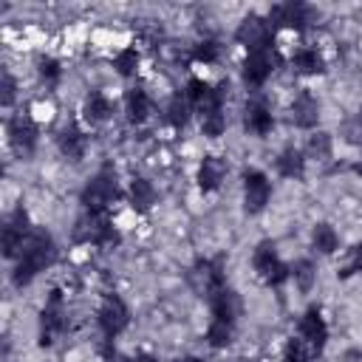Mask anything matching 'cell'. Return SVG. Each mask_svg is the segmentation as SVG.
Masks as SVG:
<instances>
[{"label":"cell","mask_w":362,"mask_h":362,"mask_svg":"<svg viewBox=\"0 0 362 362\" xmlns=\"http://www.w3.org/2000/svg\"><path fill=\"white\" fill-rule=\"evenodd\" d=\"M37 74H40V79H42L48 88H57L59 79H62V65H59V59H54V57H40V59H37Z\"/></svg>","instance_id":"obj_28"},{"label":"cell","mask_w":362,"mask_h":362,"mask_svg":"<svg viewBox=\"0 0 362 362\" xmlns=\"http://www.w3.org/2000/svg\"><path fill=\"white\" fill-rule=\"evenodd\" d=\"M113 68H116L122 76H133L136 68H139V51H136V48H122V51L113 57Z\"/></svg>","instance_id":"obj_32"},{"label":"cell","mask_w":362,"mask_h":362,"mask_svg":"<svg viewBox=\"0 0 362 362\" xmlns=\"http://www.w3.org/2000/svg\"><path fill=\"white\" fill-rule=\"evenodd\" d=\"M209 308H212V322H223V325H232L238 322V297L229 286H223L221 291H215L209 300Z\"/></svg>","instance_id":"obj_16"},{"label":"cell","mask_w":362,"mask_h":362,"mask_svg":"<svg viewBox=\"0 0 362 362\" xmlns=\"http://www.w3.org/2000/svg\"><path fill=\"white\" fill-rule=\"evenodd\" d=\"M274 65H277V54H274V48L249 51L246 59H243V71H240V76H243V82H246L249 88H260V85H266V79L272 76Z\"/></svg>","instance_id":"obj_12"},{"label":"cell","mask_w":362,"mask_h":362,"mask_svg":"<svg viewBox=\"0 0 362 362\" xmlns=\"http://www.w3.org/2000/svg\"><path fill=\"white\" fill-rule=\"evenodd\" d=\"M28 235H31L28 212H25V206H17L6 218V223H3V255L6 257H17L20 249H23V243L28 240Z\"/></svg>","instance_id":"obj_13"},{"label":"cell","mask_w":362,"mask_h":362,"mask_svg":"<svg viewBox=\"0 0 362 362\" xmlns=\"http://www.w3.org/2000/svg\"><path fill=\"white\" fill-rule=\"evenodd\" d=\"M291 65H294V71H297V74H303V76H317V74H322V71H325V62H322L320 51H317V48H311V45L297 48V51H294V57H291Z\"/></svg>","instance_id":"obj_24"},{"label":"cell","mask_w":362,"mask_h":362,"mask_svg":"<svg viewBox=\"0 0 362 362\" xmlns=\"http://www.w3.org/2000/svg\"><path fill=\"white\" fill-rule=\"evenodd\" d=\"M311 243H314L317 252L334 255V252L339 249V235H337V229H334L331 223H317V226L311 229Z\"/></svg>","instance_id":"obj_26"},{"label":"cell","mask_w":362,"mask_h":362,"mask_svg":"<svg viewBox=\"0 0 362 362\" xmlns=\"http://www.w3.org/2000/svg\"><path fill=\"white\" fill-rule=\"evenodd\" d=\"M218 54H221V45H218L215 40H201V42L192 45V59H195V62L212 65V62L218 59Z\"/></svg>","instance_id":"obj_33"},{"label":"cell","mask_w":362,"mask_h":362,"mask_svg":"<svg viewBox=\"0 0 362 362\" xmlns=\"http://www.w3.org/2000/svg\"><path fill=\"white\" fill-rule=\"evenodd\" d=\"M252 266L257 272V277L266 283V286H283L288 277H291V266H286L274 249L272 240H260L255 246V255H252Z\"/></svg>","instance_id":"obj_4"},{"label":"cell","mask_w":362,"mask_h":362,"mask_svg":"<svg viewBox=\"0 0 362 362\" xmlns=\"http://www.w3.org/2000/svg\"><path fill=\"white\" fill-rule=\"evenodd\" d=\"M314 20V8L305 3H280L269 11V25L277 28H294V31H305Z\"/></svg>","instance_id":"obj_11"},{"label":"cell","mask_w":362,"mask_h":362,"mask_svg":"<svg viewBox=\"0 0 362 362\" xmlns=\"http://www.w3.org/2000/svg\"><path fill=\"white\" fill-rule=\"evenodd\" d=\"M124 110H127L130 124H144L147 116H150V110H153V102H150L147 90L144 88H130L124 93Z\"/></svg>","instance_id":"obj_22"},{"label":"cell","mask_w":362,"mask_h":362,"mask_svg":"<svg viewBox=\"0 0 362 362\" xmlns=\"http://www.w3.org/2000/svg\"><path fill=\"white\" fill-rule=\"evenodd\" d=\"M223 173H226L223 158H218V156H204L201 164H198V189H201L204 195L215 192V189L221 187V181H223Z\"/></svg>","instance_id":"obj_19"},{"label":"cell","mask_w":362,"mask_h":362,"mask_svg":"<svg viewBox=\"0 0 362 362\" xmlns=\"http://www.w3.org/2000/svg\"><path fill=\"white\" fill-rule=\"evenodd\" d=\"M82 116L88 124H102L113 116V102L102 93V90H90L85 96V105H82Z\"/></svg>","instance_id":"obj_21"},{"label":"cell","mask_w":362,"mask_h":362,"mask_svg":"<svg viewBox=\"0 0 362 362\" xmlns=\"http://www.w3.org/2000/svg\"><path fill=\"white\" fill-rule=\"evenodd\" d=\"M122 195V187H119V178H116V170L110 164H102L96 170V175L82 187L79 192V201L85 206V212H107V206Z\"/></svg>","instance_id":"obj_2"},{"label":"cell","mask_w":362,"mask_h":362,"mask_svg":"<svg viewBox=\"0 0 362 362\" xmlns=\"http://www.w3.org/2000/svg\"><path fill=\"white\" fill-rule=\"evenodd\" d=\"M96 322L102 331V339H116L127 325H130V308L124 305V300L119 294H105L96 311Z\"/></svg>","instance_id":"obj_5"},{"label":"cell","mask_w":362,"mask_h":362,"mask_svg":"<svg viewBox=\"0 0 362 362\" xmlns=\"http://www.w3.org/2000/svg\"><path fill=\"white\" fill-rule=\"evenodd\" d=\"M314 354L300 337H288L283 345V362H308Z\"/></svg>","instance_id":"obj_31"},{"label":"cell","mask_w":362,"mask_h":362,"mask_svg":"<svg viewBox=\"0 0 362 362\" xmlns=\"http://www.w3.org/2000/svg\"><path fill=\"white\" fill-rule=\"evenodd\" d=\"M68 328V317H65V303H62V291L54 288L40 311V345L48 348L54 345V339L59 334H65Z\"/></svg>","instance_id":"obj_6"},{"label":"cell","mask_w":362,"mask_h":362,"mask_svg":"<svg viewBox=\"0 0 362 362\" xmlns=\"http://www.w3.org/2000/svg\"><path fill=\"white\" fill-rule=\"evenodd\" d=\"M76 243H93V246H116L119 232L107 212H82V218L74 226Z\"/></svg>","instance_id":"obj_3"},{"label":"cell","mask_w":362,"mask_h":362,"mask_svg":"<svg viewBox=\"0 0 362 362\" xmlns=\"http://www.w3.org/2000/svg\"><path fill=\"white\" fill-rule=\"evenodd\" d=\"M175 362H204V359H198V356H181V359H175Z\"/></svg>","instance_id":"obj_39"},{"label":"cell","mask_w":362,"mask_h":362,"mask_svg":"<svg viewBox=\"0 0 362 362\" xmlns=\"http://www.w3.org/2000/svg\"><path fill=\"white\" fill-rule=\"evenodd\" d=\"M127 362H158L153 354H136V356H130Z\"/></svg>","instance_id":"obj_38"},{"label":"cell","mask_w":362,"mask_h":362,"mask_svg":"<svg viewBox=\"0 0 362 362\" xmlns=\"http://www.w3.org/2000/svg\"><path fill=\"white\" fill-rule=\"evenodd\" d=\"M235 40L246 45V51H260V48H274V28L269 25V17L249 14L240 20Z\"/></svg>","instance_id":"obj_9"},{"label":"cell","mask_w":362,"mask_h":362,"mask_svg":"<svg viewBox=\"0 0 362 362\" xmlns=\"http://www.w3.org/2000/svg\"><path fill=\"white\" fill-rule=\"evenodd\" d=\"M57 147H59V153H62L65 158L79 161V158L85 156L88 136L79 130V124H76V122H68V124L59 130V136H57Z\"/></svg>","instance_id":"obj_17"},{"label":"cell","mask_w":362,"mask_h":362,"mask_svg":"<svg viewBox=\"0 0 362 362\" xmlns=\"http://www.w3.org/2000/svg\"><path fill=\"white\" fill-rule=\"evenodd\" d=\"M189 283L195 286V291L209 300L215 291H221L226 286V277H223V260L221 257H201L195 260V266L189 269Z\"/></svg>","instance_id":"obj_7"},{"label":"cell","mask_w":362,"mask_h":362,"mask_svg":"<svg viewBox=\"0 0 362 362\" xmlns=\"http://www.w3.org/2000/svg\"><path fill=\"white\" fill-rule=\"evenodd\" d=\"M354 173H359V175H362V161H356V164H354Z\"/></svg>","instance_id":"obj_40"},{"label":"cell","mask_w":362,"mask_h":362,"mask_svg":"<svg viewBox=\"0 0 362 362\" xmlns=\"http://www.w3.org/2000/svg\"><path fill=\"white\" fill-rule=\"evenodd\" d=\"M0 105L3 107H11V102H14V93H17V82H14V76L3 68V74H0Z\"/></svg>","instance_id":"obj_35"},{"label":"cell","mask_w":362,"mask_h":362,"mask_svg":"<svg viewBox=\"0 0 362 362\" xmlns=\"http://www.w3.org/2000/svg\"><path fill=\"white\" fill-rule=\"evenodd\" d=\"M201 127H204V136H209V139H218V136L226 130V116H223V107L201 113Z\"/></svg>","instance_id":"obj_29"},{"label":"cell","mask_w":362,"mask_h":362,"mask_svg":"<svg viewBox=\"0 0 362 362\" xmlns=\"http://www.w3.org/2000/svg\"><path fill=\"white\" fill-rule=\"evenodd\" d=\"M272 198V181L266 173L246 167L243 170V209L249 215H260Z\"/></svg>","instance_id":"obj_8"},{"label":"cell","mask_w":362,"mask_h":362,"mask_svg":"<svg viewBox=\"0 0 362 362\" xmlns=\"http://www.w3.org/2000/svg\"><path fill=\"white\" fill-rule=\"evenodd\" d=\"M187 99H189V105L192 107H198V105H204V99L212 93V85L209 82H204V79H198V76H192L189 82H187Z\"/></svg>","instance_id":"obj_34"},{"label":"cell","mask_w":362,"mask_h":362,"mask_svg":"<svg viewBox=\"0 0 362 362\" xmlns=\"http://www.w3.org/2000/svg\"><path fill=\"white\" fill-rule=\"evenodd\" d=\"M356 272H362V243H356L354 249H351V257H348V263H345V269L339 272L342 277H351V274H356Z\"/></svg>","instance_id":"obj_37"},{"label":"cell","mask_w":362,"mask_h":362,"mask_svg":"<svg viewBox=\"0 0 362 362\" xmlns=\"http://www.w3.org/2000/svg\"><path fill=\"white\" fill-rule=\"evenodd\" d=\"M232 337H235V328L232 325H223V322H212L209 320V325H206V342H209V348H226L232 342Z\"/></svg>","instance_id":"obj_30"},{"label":"cell","mask_w":362,"mask_h":362,"mask_svg":"<svg viewBox=\"0 0 362 362\" xmlns=\"http://www.w3.org/2000/svg\"><path fill=\"white\" fill-rule=\"evenodd\" d=\"M54 260H57V243H54L51 232L40 229V226L31 229V235H28V240L23 243V249H20V255H17V263H14V274H11L14 286H17V288L28 286V283H31L40 272H45Z\"/></svg>","instance_id":"obj_1"},{"label":"cell","mask_w":362,"mask_h":362,"mask_svg":"<svg viewBox=\"0 0 362 362\" xmlns=\"http://www.w3.org/2000/svg\"><path fill=\"white\" fill-rule=\"evenodd\" d=\"M308 150H311L314 156L325 158V156L331 153V136H328V133H314L311 141H308Z\"/></svg>","instance_id":"obj_36"},{"label":"cell","mask_w":362,"mask_h":362,"mask_svg":"<svg viewBox=\"0 0 362 362\" xmlns=\"http://www.w3.org/2000/svg\"><path fill=\"white\" fill-rule=\"evenodd\" d=\"M243 124H246V130L255 133V136H269L272 127H274V116H272L269 105L257 99V102H249V105H246V110H243Z\"/></svg>","instance_id":"obj_18"},{"label":"cell","mask_w":362,"mask_h":362,"mask_svg":"<svg viewBox=\"0 0 362 362\" xmlns=\"http://www.w3.org/2000/svg\"><path fill=\"white\" fill-rule=\"evenodd\" d=\"M317 119H320V105H317L314 93L311 90H300L294 96V102H291V122H294V127L311 130V127H317Z\"/></svg>","instance_id":"obj_15"},{"label":"cell","mask_w":362,"mask_h":362,"mask_svg":"<svg viewBox=\"0 0 362 362\" xmlns=\"http://www.w3.org/2000/svg\"><path fill=\"white\" fill-rule=\"evenodd\" d=\"M127 198H130V206H133L136 212H147V209L156 204V187H153V181L136 175V178L130 181Z\"/></svg>","instance_id":"obj_23"},{"label":"cell","mask_w":362,"mask_h":362,"mask_svg":"<svg viewBox=\"0 0 362 362\" xmlns=\"http://www.w3.org/2000/svg\"><path fill=\"white\" fill-rule=\"evenodd\" d=\"M189 110H192V105H189L187 93H173L167 102V124L173 130H184L189 122Z\"/></svg>","instance_id":"obj_25"},{"label":"cell","mask_w":362,"mask_h":362,"mask_svg":"<svg viewBox=\"0 0 362 362\" xmlns=\"http://www.w3.org/2000/svg\"><path fill=\"white\" fill-rule=\"evenodd\" d=\"M291 277H294V283H297V288H300L303 294H305V291H311V286H314V280H317L314 263H311L308 257L294 260V266H291Z\"/></svg>","instance_id":"obj_27"},{"label":"cell","mask_w":362,"mask_h":362,"mask_svg":"<svg viewBox=\"0 0 362 362\" xmlns=\"http://www.w3.org/2000/svg\"><path fill=\"white\" fill-rule=\"evenodd\" d=\"M6 136H8V144H11V150L17 156H31L34 147H37L40 130H37V124H34V119L28 113H17L6 124Z\"/></svg>","instance_id":"obj_10"},{"label":"cell","mask_w":362,"mask_h":362,"mask_svg":"<svg viewBox=\"0 0 362 362\" xmlns=\"http://www.w3.org/2000/svg\"><path fill=\"white\" fill-rule=\"evenodd\" d=\"M274 167H277V173H280L283 178H294V181H300V178L305 175V156H303L300 147L288 144V147H283L280 156L274 158Z\"/></svg>","instance_id":"obj_20"},{"label":"cell","mask_w":362,"mask_h":362,"mask_svg":"<svg viewBox=\"0 0 362 362\" xmlns=\"http://www.w3.org/2000/svg\"><path fill=\"white\" fill-rule=\"evenodd\" d=\"M300 339L311 348L314 356L322 354V348H325V342H328V322H325V317H322V311H320L317 305H311V308L300 317Z\"/></svg>","instance_id":"obj_14"}]
</instances>
